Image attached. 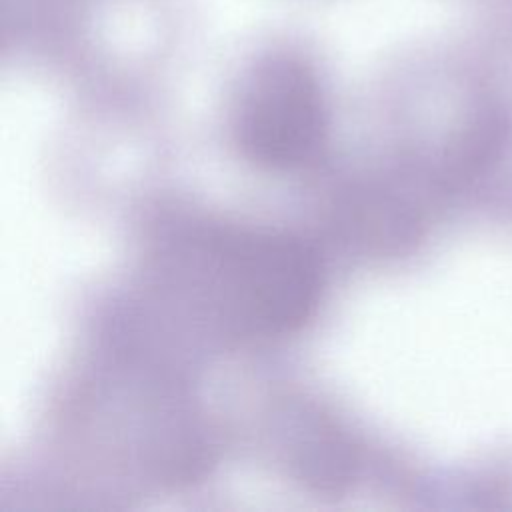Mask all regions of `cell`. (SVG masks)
Instances as JSON below:
<instances>
[{"label": "cell", "mask_w": 512, "mask_h": 512, "mask_svg": "<svg viewBox=\"0 0 512 512\" xmlns=\"http://www.w3.org/2000/svg\"><path fill=\"white\" fill-rule=\"evenodd\" d=\"M200 272L216 318L246 336H284L314 314L322 292L316 250L284 232L216 230L200 238Z\"/></svg>", "instance_id": "6da1fadb"}, {"label": "cell", "mask_w": 512, "mask_h": 512, "mask_svg": "<svg viewBox=\"0 0 512 512\" xmlns=\"http://www.w3.org/2000/svg\"><path fill=\"white\" fill-rule=\"evenodd\" d=\"M328 134L322 86L308 62L292 54L270 56L248 76L236 116L240 152L266 170L312 164Z\"/></svg>", "instance_id": "7a4b0ae2"}]
</instances>
